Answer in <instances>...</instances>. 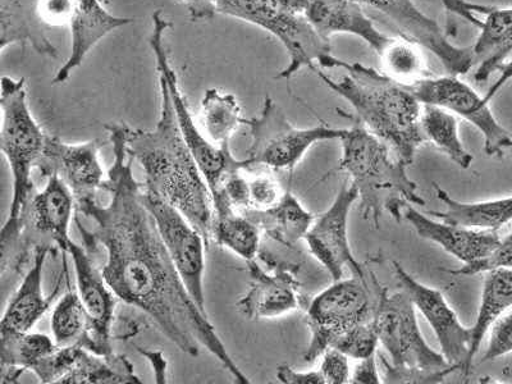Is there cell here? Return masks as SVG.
<instances>
[{
  "label": "cell",
  "mask_w": 512,
  "mask_h": 384,
  "mask_svg": "<svg viewBox=\"0 0 512 384\" xmlns=\"http://www.w3.org/2000/svg\"><path fill=\"white\" fill-rule=\"evenodd\" d=\"M498 268H511L512 269V232L505 239H501L497 248L491 254L478 262L463 265L460 269L455 271H447L451 276L455 277H470L475 274L486 273Z\"/></svg>",
  "instance_id": "8d00e7d4"
},
{
  "label": "cell",
  "mask_w": 512,
  "mask_h": 384,
  "mask_svg": "<svg viewBox=\"0 0 512 384\" xmlns=\"http://www.w3.org/2000/svg\"><path fill=\"white\" fill-rule=\"evenodd\" d=\"M240 172L233 173V175L228 177L218 191H222L226 195L233 208L245 210L251 208L249 180L241 176Z\"/></svg>",
  "instance_id": "b9f144b4"
},
{
  "label": "cell",
  "mask_w": 512,
  "mask_h": 384,
  "mask_svg": "<svg viewBox=\"0 0 512 384\" xmlns=\"http://www.w3.org/2000/svg\"><path fill=\"white\" fill-rule=\"evenodd\" d=\"M3 123L0 146L13 176V198L9 217L0 232V250L4 267L11 259L24 232L27 209L34 195L32 169L38 168L47 135L35 121L27 103L25 79L2 77Z\"/></svg>",
  "instance_id": "5b68a950"
},
{
  "label": "cell",
  "mask_w": 512,
  "mask_h": 384,
  "mask_svg": "<svg viewBox=\"0 0 512 384\" xmlns=\"http://www.w3.org/2000/svg\"><path fill=\"white\" fill-rule=\"evenodd\" d=\"M250 203L253 209H268L281 200L280 184L272 176L259 175L249 180ZM250 208V209H251Z\"/></svg>",
  "instance_id": "ab89813d"
},
{
  "label": "cell",
  "mask_w": 512,
  "mask_h": 384,
  "mask_svg": "<svg viewBox=\"0 0 512 384\" xmlns=\"http://www.w3.org/2000/svg\"><path fill=\"white\" fill-rule=\"evenodd\" d=\"M305 15L320 38L328 43L336 34L358 36L379 56L392 40L377 29L355 0H309Z\"/></svg>",
  "instance_id": "44dd1931"
},
{
  "label": "cell",
  "mask_w": 512,
  "mask_h": 384,
  "mask_svg": "<svg viewBox=\"0 0 512 384\" xmlns=\"http://www.w3.org/2000/svg\"><path fill=\"white\" fill-rule=\"evenodd\" d=\"M438 200L445 205L443 212H429V216L456 226L478 231H498L512 221V196L507 198L463 203L452 198L438 184H433Z\"/></svg>",
  "instance_id": "4316f807"
},
{
  "label": "cell",
  "mask_w": 512,
  "mask_h": 384,
  "mask_svg": "<svg viewBox=\"0 0 512 384\" xmlns=\"http://www.w3.org/2000/svg\"><path fill=\"white\" fill-rule=\"evenodd\" d=\"M482 297L477 320L472 327V345H470L468 372H472L475 356L483 344L493 323L507 310L512 308V269L498 268L484 273Z\"/></svg>",
  "instance_id": "f546056e"
},
{
  "label": "cell",
  "mask_w": 512,
  "mask_h": 384,
  "mask_svg": "<svg viewBox=\"0 0 512 384\" xmlns=\"http://www.w3.org/2000/svg\"><path fill=\"white\" fill-rule=\"evenodd\" d=\"M66 253L71 255L75 265L77 292L89 318L88 332L81 347L96 355L111 356L114 310L118 297L105 281L102 268L96 267L86 249L71 241Z\"/></svg>",
  "instance_id": "ac0fdd59"
},
{
  "label": "cell",
  "mask_w": 512,
  "mask_h": 384,
  "mask_svg": "<svg viewBox=\"0 0 512 384\" xmlns=\"http://www.w3.org/2000/svg\"><path fill=\"white\" fill-rule=\"evenodd\" d=\"M217 13L237 18L268 31L285 47L288 64L278 79H291L301 68L331 56V43L323 40L305 15L309 0H212Z\"/></svg>",
  "instance_id": "52a82bcc"
},
{
  "label": "cell",
  "mask_w": 512,
  "mask_h": 384,
  "mask_svg": "<svg viewBox=\"0 0 512 384\" xmlns=\"http://www.w3.org/2000/svg\"><path fill=\"white\" fill-rule=\"evenodd\" d=\"M358 200V189L354 184L346 182L338 190L331 207L322 216L315 218L304 239L310 253L327 269L333 282L344 278L346 267L354 276L367 277L363 265L352 253L349 240L350 212Z\"/></svg>",
  "instance_id": "5bb4252c"
},
{
  "label": "cell",
  "mask_w": 512,
  "mask_h": 384,
  "mask_svg": "<svg viewBox=\"0 0 512 384\" xmlns=\"http://www.w3.org/2000/svg\"><path fill=\"white\" fill-rule=\"evenodd\" d=\"M381 374H379L376 354L367 359L359 360L354 372L351 374L350 383L356 384H379L383 383Z\"/></svg>",
  "instance_id": "ee69618b"
},
{
  "label": "cell",
  "mask_w": 512,
  "mask_h": 384,
  "mask_svg": "<svg viewBox=\"0 0 512 384\" xmlns=\"http://www.w3.org/2000/svg\"><path fill=\"white\" fill-rule=\"evenodd\" d=\"M259 256L271 272L255 260L248 262L251 281L249 291L237 303L240 313L250 320L273 319L304 308L305 299L296 278L299 265L277 262L260 253Z\"/></svg>",
  "instance_id": "e0dca14e"
},
{
  "label": "cell",
  "mask_w": 512,
  "mask_h": 384,
  "mask_svg": "<svg viewBox=\"0 0 512 384\" xmlns=\"http://www.w3.org/2000/svg\"><path fill=\"white\" fill-rule=\"evenodd\" d=\"M251 135V145L244 159L248 168L267 166L277 171H294L305 154L322 141L341 140L345 128L319 125L297 128L287 120L272 98H265L258 117L245 120Z\"/></svg>",
  "instance_id": "9c48e42d"
},
{
  "label": "cell",
  "mask_w": 512,
  "mask_h": 384,
  "mask_svg": "<svg viewBox=\"0 0 512 384\" xmlns=\"http://www.w3.org/2000/svg\"><path fill=\"white\" fill-rule=\"evenodd\" d=\"M319 66L347 72L341 79H333L317 66L312 70L328 89L354 109L355 116L347 117L367 127L390 146L400 162L411 166L420 146L427 144L420 123L423 104L405 86L363 64L341 61L331 54Z\"/></svg>",
  "instance_id": "3957f363"
},
{
  "label": "cell",
  "mask_w": 512,
  "mask_h": 384,
  "mask_svg": "<svg viewBox=\"0 0 512 384\" xmlns=\"http://www.w3.org/2000/svg\"><path fill=\"white\" fill-rule=\"evenodd\" d=\"M443 7L447 13L446 35L448 38L457 35V24L454 21L455 17L463 18L464 21L469 22L470 25L480 29L482 21L477 17V13H484L487 15L493 7L482 6V4L470 3L468 0H441Z\"/></svg>",
  "instance_id": "f35d334b"
},
{
  "label": "cell",
  "mask_w": 512,
  "mask_h": 384,
  "mask_svg": "<svg viewBox=\"0 0 512 384\" xmlns=\"http://www.w3.org/2000/svg\"><path fill=\"white\" fill-rule=\"evenodd\" d=\"M397 285L413 300L415 308L432 327L441 352L448 363L461 370L464 377L469 376L468 359L472 345V327L460 322L454 309L447 304L445 296L436 288L423 285L406 271L400 263L392 262Z\"/></svg>",
  "instance_id": "9a60e30c"
},
{
  "label": "cell",
  "mask_w": 512,
  "mask_h": 384,
  "mask_svg": "<svg viewBox=\"0 0 512 384\" xmlns=\"http://www.w3.org/2000/svg\"><path fill=\"white\" fill-rule=\"evenodd\" d=\"M189 8L192 21L212 20L217 15L216 6L212 0H182Z\"/></svg>",
  "instance_id": "f6af8a7d"
},
{
  "label": "cell",
  "mask_w": 512,
  "mask_h": 384,
  "mask_svg": "<svg viewBox=\"0 0 512 384\" xmlns=\"http://www.w3.org/2000/svg\"><path fill=\"white\" fill-rule=\"evenodd\" d=\"M246 217L253 221L260 231L286 248H294L304 240L313 226L315 217L300 200L287 190L276 205L268 209H245Z\"/></svg>",
  "instance_id": "d4e9b609"
},
{
  "label": "cell",
  "mask_w": 512,
  "mask_h": 384,
  "mask_svg": "<svg viewBox=\"0 0 512 384\" xmlns=\"http://www.w3.org/2000/svg\"><path fill=\"white\" fill-rule=\"evenodd\" d=\"M214 222L213 241L232 251L246 262L258 258L260 253V228L244 213H237L222 191L212 195Z\"/></svg>",
  "instance_id": "83f0119b"
},
{
  "label": "cell",
  "mask_w": 512,
  "mask_h": 384,
  "mask_svg": "<svg viewBox=\"0 0 512 384\" xmlns=\"http://www.w3.org/2000/svg\"><path fill=\"white\" fill-rule=\"evenodd\" d=\"M369 274L370 280L354 276L335 281L305 306L306 322L312 333L304 354L306 363L317 360L350 329L373 320L377 277Z\"/></svg>",
  "instance_id": "ba28073f"
},
{
  "label": "cell",
  "mask_w": 512,
  "mask_h": 384,
  "mask_svg": "<svg viewBox=\"0 0 512 384\" xmlns=\"http://www.w3.org/2000/svg\"><path fill=\"white\" fill-rule=\"evenodd\" d=\"M277 379L285 384H324V378L320 370H308V372H300L288 365H280L277 368Z\"/></svg>",
  "instance_id": "7bdbcfd3"
},
{
  "label": "cell",
  "mask_w": 512,
  "mask_h": 384,
  "mask_svg": "<svg viewBox=\"0 0 512 384\" xmlns=\"http://www.w3.org/2000/svg\"><path fill=\"white\" fill-rule=\"evenodd\" d=\"M41 0H0V50L21 45L39 56L57 58V48L47 35Z\"/></svg>",
  "instance_id": "cb8c5ba5"
},
{
  "label": "cell",
  "mask_w": 512,
  "mask_h": 384,
  "mask_svg": "<svg viewBox=\"0 0 512 384\" xmlns=\"http://www.w3.org/2000/svg\"><path fill=\"white\" fill-rule=\"evenodd\" d=\"M52 250V245H40L35 249L31 267L4 310L0 333L30 332L48 312L57 292L52 296H44L43 292L44 265Z\"/></svg>",
  "instance_id": "603a6c76"
},
{
  "label": "cell",
  "mask_w": 512,
  "mask_h": 384,
  "mask_svg": "<svg viewBox=\"0 0 512 384\" xmlns=\"http://www.w3.org/2000/svg\"><path fill=\"white\" fill-rule=\"evenodd\" d=\"M512 352V308L498 318L489 329V340L482 363L493 361Z\"/></svg>",
  "instance_id": "74e56055"
},
{
  "label": "cell",
  "mask_w": 512,
  "mask_h": 384,
  "mask_svg": "<svg viewBox=\"0 0 512 384\" xmlns=\"http://www.w3.org/2000/svg\"><path fill=\"white\" fill-rule=\"evenodd\" d=\"M159 89L157 126L153 130L128 128L127 150L145 171V189L180 210L203 235L209 248L214 222L212 192L187 148L171 93L162 77Z\"/></svg>",
  "instance_id": "7a4b0ae2"
},
{
  "label": "cell",
  "mask_w": 512,
  "mask_h": 384,
  "mask_svg": "<svg viewBox=\"0 0 512 384\" xmlns=\"http://www.w3.org/2000/svg\"><path fill=\"white\" fill-rule=\"evenodd\" d=\"M382 73L397 84L409 86L432 76L422 45L405 38L392 39L379 54Z\"/></svg>",
  "instance_id": "836d02e7"
},
{
  "label": "cell",
  "mask_w": 512,
  "mask_h": 384,
  "mask_svg": "<svg viewBox=\"0 0 512 384\" xmlns=\"http://www.w3.org/2000/svg\"><path fill=\"white\" fill-rule=\"evenodd\" d=\"M200 123L204 135L218 146L230 145L237 128L245 123L239 100L219 89L205 91L201 100Z\"/></svg>",
  "instance_id": "1f68e13d"
},
{
  "label": "cell",
  "mask_w": 512,
  "mask_h": 384,
  "mask_svg": "<svg viewBox=\"0 0 512 384\" xmlns=\"http://www.w3.org/2000/svg\"><path fill=\"white\" fill-rule=\"evenodd\" d=\"M105 131L112 143L113 163L103 189L109 203L98 196L76 200L77 213L94 222L93 231L77 228L88 246L100 245L107 259L102 267L109 287L128 305L143 312L160 333L191 358L201 349L209 351L235 382L250 383L228 354L216 327L192 299L160 237L152 212L146 207L144 185L132 173L127 150L126 123H108Z\"/></svg>",
  "instance_id": "6da1fadb"
},
{
  "label": "cell",
  "mask_w": 512,
  "mask_h": 384,
  "mask_svg": "<svg viewBox=\"0 0 512 384\" xmlns=\"http://www.w3.org/2000/svg\"><path fill=\"white\" fill-rule=\"evenodd\" d=\"M376 295L373 324L391 359H383L386 382L441 383L459 370L425 341L413 300L404 290L391 294L376 280Z\"/></svg>",
  "instance_id": "8992f818"
},
{
  "label": "cell",
  "mask_w": 512,
  "mask_h": 384,
  "mask_svg": "<svg viewBox=\"0 0 512 384\" xmlns=\"http://www.w3.org/2000/svg\"><path fill=\"white\" fill-rule=\"evenodd\" d=\"M141 352V354L145 355L153 363V367L155 369V377H157L158 383H167L166 381V369L167 363L166 360L163 359L162 352H154V351H144L141 350L140 347L137 349Z\"/></svg>",
  "instance_id": "7dc6e473"
},
{
  "label": "cell",
  "mask_w": 512,
  "mask_h": 384,
  "mask_svg": "<svg viewBox=\"0 0 512 384\" xmlns=\"http://www.w3.org/2000/svg\"><path fill=\"white\" fill-rule=\"evenodd\" d=\"M405 88L420 103L437 105L477 127L483 135L484 153L488 157L504 158L507 150L512 149L510 132L497 121L487 100L459 76H429Z\"/></svg>",
  "instance_id": "8fae6325"
},
{
  "label": "cell",
  "mask_w": 512,
  "mask_h": 384,
  "mask_svg": "<svg viewBox=\"0 0 512 384\" xmlns=\"http://www.w3.org/2000/svg\"><path fill=\"white\" fill-rule=\"evenodd\" d=\"M379 345L376 327L373 320L361 323L338 338L333 349L344 352L350 359L363 360L376 354Z\"/></svg>",
  "instance_id": "d590c367"
},
{
  "label": "cell",
  "mask_w": 512,
  "mask_h": 384,
  "mask_svg": "<svg viewBox=\"0 0 512 384\" xmlns=\"http://www.w3.org/2000/svg\"><path fill=\"white\" fill-rule=\"evenodd\" d=\"M76 208V199L70 187L58 176L47 178V185L43 191L32 198L27 209L24 232L18 241L15 253L2 267V276L7 271L21 274L30 262V249L38 248L43 244L40 237L50 245H57L66 253L70 239V227L73 209Z\"/></svg>",
  "instance_id": "7c38bea8"
},
{
  "label": "cell",
  "mask_w": 512,
  "mask_h": 384,
  "mask_svg": "<svg viewBox=\"0 0 512 384\" xmlns=\"http://www.w3.org/2000/svg\"><path fill=\"white\" fill-rule=\"evenodd\" d=\"M420 123L427 143L436 146L461 169L472 166L474 157L465 149L460 139L459 122L455 114L437 105L423 104Z\"/></svg>",
  "instance_id": "d6a6232c"
},
{
  "label": "cell",
  "mask_w": 512,
  "mask_h": 384,
  "mask_svg": "<svg viewBox=\"0 0 512 384\" xmlns=\"http://www.w3.org/2000/svg\"><path fill=\"white\" fill-rule=\"evenodd\" d=\"M352 120V118H350ZM347 128L341 139L342 157L338 171L351 177L359 191L360 212L379 228L383 213L396 222L404 218L408 205H424L418 185L408 175V166L392 157L390 146L374 136L359 121Z\"/></svg>",
  "instance_id": "277c9868"
},
{
  "label": "cell",
  "mask_w": 512,
  "mask_h": 384,
  "mask_svg": "<svg viewBox=\"0 0 512 384\" xmlns=\"http://www.w3.org/2000/svg\"><path fill=\"white\" fill-rule=\"evenodd\" d=\"M57 349L56 341L41 333H0V382L16 383Z\"/></svg>",
  "instance_id": "f1b7e54d"
},
{
  "label": "cell",
  "mask_w": 512,
  "mask_h": 384,
  "mask_svg": "<svg viewBox=\"0 0 512 384\" xmlns=\"http://www.w3.org/2000/svg\"><path fill=\"white\" fill-rule=\"evenodd\" d=\"M498 72H500V77H498L495 84L491 86V89L488 90V93L484 95V99H486L488 103L491 102V100L495 98L498 93H500L507 82L512 80V56L507 59L504 64H502Z\"/></svg>",
  "instance_id": "bcb514c9"
},
{
  "label": "cell",
  "mask_w": 512,
  "mask_h": 384,
  "mask_svg": "<svg viewBox=\"0 0 512 384\" xmlns=\"http://www.w3.org/2000/svg\"><path fill=\"white\" fill-rule=\"evenodd\" d=\"M384 13L400 30L402 38L415 41L440 59L448 75H466L474 67L472 47L450 43L446 32L416 6L415 0H355Z\"/></svg>",
  "instance_id": "2e32d148"
},
{
  "label": "cell",
  "mask_w": 512,
  "mask_h": 384,
  "mask_svg": "<svg viewBox=\"0 0 512 384\" xmlns=\"http://www.w3.org/2000/svg\"><path fill=\"white\" fill-rule=\"evenodd\" d=\"M61 383H132L140 384L134 365L122 355L102 356L80 346L71 372Z\"/></svg>",
  "instance_id": "4dcf8cb0"
},
{
  "label": "cell",
  "mask_w": 512,
  "mask_h": 384,
  "mask_svg": "<svg viewBox=\"0 0 512 384\" xmlns=\"http://www.w3.org/2000/svg\"><path fill=\"white\" fill-rule=\"evenodd\" d=\"M146 207L152 212L160 237L180 274L182 282L199 308L205 309V249L203 235L180 210L144 187Z\"/></svg>",
  "instance_id": "4fadbf2b"
},
{
  "label": "cell",
  "mask_w": 512,
  "mask_h": 384,
  "mask_svg": "<svg viewBox=\"0 0 512 384\" xmlns=\"http://www.w3.org/2000/svg\"><path fill=\"white\" fill-rule=\"evenodd\" d=\"M472 47L477 82H486L512 56V8L493 7Z\"/></svg>",
  "instance_id": "484cf974"
},
{
  "label": "cell",
  "mask_w": 512,
  "mask_h": 384,
  "mask_svg": "<svg viewBox=\"0 0 512 384\" xmlns=\"http://www.w3.org/2000/svg\"><path fill=\"white\" fill-rule=\"evenodd\" d=\"M75 16L71 27V53L56 77L54 85H62L81 67L91 50L114 30L130 25L132 18L114 16L99 0H71Z\"/></svg>",
  "instance_id": "7402d4cb"
},
{
  "label": "cell",
  "mask_w": 512,
  "mask_h": 384,
  "mask_svg": "<svg viewBox=\"0 0 512 384\" xmlns=\"http://www.w3.org/2000/svg\"><path fill=\"white\" fill-rule=\"evenodd\" d=\"M102 140L67 144L59 137L47 135L38 168L41 176H58L70 187L76 200L98 195L103 189L104 171L99 160Z\"/></svg>",
  "instance_id": "d6986e66"
},
{
  "label": "cell",
  "mask_w": 512,
  "mask_h": 384,
  "mask_svg": "<svg viewBox=\"0 0 512 384\" xmlns=\"http://www.w3.org/2000/svg\"><path fill=\"white\" fill-rule=\"evenodd\" d=\"M349 356L340 350L328 349L322 355V364H320V373L327 384H346L350 383L351 369Z\"/></svg>",
  "instance_id": "60d3db41"
},
{
  "label": "cell",
  "mask_w": 512,
  "mask_h": 384,
  "mask_svg": "<svg viewBox=\"0 0 512 384\" xmlns=\"http://www.w3.org/2000/svg\"><path fill=\"white\" fill-rule=\"evenodd\" d=\"M52 333L59 347L81 346L88 332V313L77 291H68L56 305L52 313Z\"/></svg>",
  "instance_id": "e575fe53"
},
{
  "label": "cell",
  "mask_w": 512,
  "mask_h": 384,
  "mask_svg": "<svg viewBox=\"0 0 512 384\" xmlns=\"http://www.w3.org/2000/svg\"><path fill=\"white\" fill-rule=\"evenodd\" d=\"M152 20L153 31L149 38V44L155 57V63H157L159 77L167 82L182 136H184L187 148L190 149L192 157L207 180L213 195L214 192L221 189L224 181L233 173L248 169V164L244 159L233 157L230 145L213 144L195 125L189 105H187L185 96L182 95L180 85H178L176 71L173 70L171 62H169L166 44H164L166 32L171 29L172 24L163 17L162 11L154 12Z\"/></svg>",
  "instance_id": "30bf717a"
},
{
  "label": "cell",
  "mask_w": 512,
  "mask_h": 384,
  "mask_svg": "<svg viewBox=\"0 0 512 384\" xmlns=\"http://www.w3.org/2000/svg\"><path fill=\"white\" fill-rule=\"evenodd\" d=\"M404 218L422 239L441 246L464 265L487 258L500 244L496 231H478L446 222L434 221L416 210L413 205L404 209Z\"/></svg>",
  "instance_id": "ffe728a7"
}]
</instances>
